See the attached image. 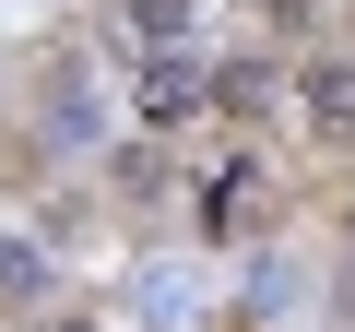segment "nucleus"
<instances>
[{
  "label": "nucleus",
  "instance_id": "3",
  "mask_svg": "<svg viewBox=\"0 0 355 332\" xmlns=\"http://www.w3.org/2000/svg\"><path fill=\"white\" fill-rule=\"evenodd\" d=\"M130 24H142V36H178V24H190V0H130Z\"/></svg>",
  "mask_w": 355,
  "mask_h": 332
},
{
  "label": "nucleus",
  "instance_id": "2",
  "mask_svg": "<svg viewBox=\"0 0 355 332\" xmlns=\"http://www.w3.org/2000/svg\"><path fill=\"white\" fill-rule=\"evenodd\" d=\"M48 131H60V142H95V95H83L71 72H60V95H48Z\"/></svg>",
  "mask_w": 355,
  "mask_h": 332
},
{
  "label": "nucleus",
  "instance_id": "1",
  "mask_svg": "<svg viewBox=\"0 0 355 332\" xmlns=\"http://www.w3.org/2000/svg\"><path fill=\"white\" fill-rule=\"evenodd\" d=\"M190 107H202L190 60H178V48H154V60H142V119H190Z\"/></svg>",
  "mask_w": 355,
  "mask_h": 332
}]
</instances>
